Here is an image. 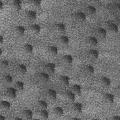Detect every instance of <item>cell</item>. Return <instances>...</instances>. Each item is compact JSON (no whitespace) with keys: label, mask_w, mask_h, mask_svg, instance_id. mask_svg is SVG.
Wrapping results in <instances>:
<instances>
[{"label":"cell","mask_w":120,"mask_h":120,"mask_svg":"<svg viewBox=\"0 0 120 120\" xmlns=\"http://www.w3.org/2000/svg\"><path fill=\"white\" fill-rule=\"evenodd\" d=\"M36 13L33 10H29L25 14V19L29 22H32L36 18Z\"/></svg>","instance_id":"11"},{"label":"cell","mask_w":120,"mask_h":120,"mask_svg":"<svg viewBox=\"0 0 120 120\" xmlns=\"http://www.w3.org/2000/svg\"><path fill=\"white\" fill-rule=\"evenodd\" d=\"M3 41H4V38H3V37L1 35V36H0V44H1L3 43Z\"/></svg>","instance_id":"38"},{"label":"cell","mask_w":120,"mask_h":120,"mask_svg":"<svg viewBox=\"0 0 120 120\" xmlns=\"http://www.w3.org/2000/svg\"><path fill=\"white\" fill-rule=\"evenodd\" d=\"M2 50L1 49H0V55H2Z\"/></svg>","instance_id":"44"},{"label":"cell","mask_w":120,"mask_h":120,"mask_svg":"<svg viewBox=\"0 0 120 120\" xmlns=\"http://www.w3.org/2000/svg\"><path fill=\"white\" fill-rule=\"evenodd\" d=\"M57 93L55 90L49 89L46 92V97L47 99L50 101H54L56 98Z\"/></svg>","instance_id":"14"},{"label":"cell","mask_w":120,"mask_h":120,"mask_svg":"<svg viewBox=\"0 0 120 120\" xmlns=\"http://www.w3.org/2000/svg\"><path fill=\"white\" fill-rule=\"evenodd\" d=\"M37 79L41 83H46L49 80V75L45 72L40 73L38 75Z\"/></svg>","instance_id":"12"},{"label":"cell","mask_w":120,"mask_h":120,"mask_svg":"<svg viewBox=\"0 0 120 120\" xmlns=\"http://www.w3.org/2000/svg\"><path fill=\"white\" fill-rule=\"evenodd\" d=\"M120 6L118 4H115V3L112 4L110 5L108 7L109 10L113 13H119L120 11Z\"/></svg>","instance_id":"25"},{"label":"cell","mask_w":120,"mask_h":120,"mask_svg":"<svg viewBox=\"0 0 120 120\" xmlns=\"http://www.w3.org/2000/svg\"><path fill=\"white\" fill-rule=\"evenodd\" d=\"M86 56L88 60L94 61L98 58V51L94 49L90 50L87 52Z\"/></svg>","instance_id":"2"},{"label":"cell","mask_w":120,"mask_h":120,"mask_svg":"<svg viewBox=\"0 0 120 120\" xmlns=\"http://www.w3.org/2000/svg\"><path fill=\"white\" fill-rule=\"evenodd\" d=\"M61 61L64 65L69 66L72 63L73 58L70 55H65L62 57Z\"/></svg>","instance_id":"16"},{"label":"cell","mask_w":120,"mask_h":120,"mask_svg":"<svg viewBox=\"0 0 120 120\" xmlns=\"http://www.w3.org/2000/svg\"><path fill=\"white\" fill-rule=\"evenodd\" d=\"M53 114L55 117H61L63 114V109L60 107H56L53 110Z\"/></svg>","instance_id":"26"},{"label":"cell","mask_w":120,"mask_h":120,"mask_svg":"<svg viewBox=\"0 0 120 120\" xmlns=\"http://www.w3.org/2000/svg\"><path fill=\"white\" fill-rule=\"evenodd\" d=\"M29 30L31 33L33 34H37L40 31V27L38 24H33L30 26Z\"/></svg>","instance_id":"24"},{"label":"cell","mask_w":120,"mask_h":120,"mask_svg":"<svg viewBox=\"0 0 120 120\" xmlns=\"http://www.w3.org/2000/svg\"><path fill=\"white\" fill-rule=\"evenodd\" d=\"M22 2L20 0H15L11 3V8L15 12H18L21 9Z\"/></svg>","instance_id":"10"},{"label":"cell","mask_w":120,"mask_h":120,"mask_svg":"<svg viewBox=\"0 0 120 120\" xmlns=\"http://www.w3.org/2000/svg\"><path fill=\"white\" fill-rule=\"evenodd\" d=\"M16 90L15 88L8 87L5 91V95L10 98H14L16 96Z\"/></svg>","instance_id":"6"},{"label":"cell","mask_w":120,"mask_h":120,"mask_svg":"<svg viewBox=\"0 0 120 120\" xmlns=\"http://www.w3.org/2000/svg\"><path fill=\"white\" fill-rule=\"evenodd\" d=\"M99 83L101 87L103 88H107L110 86L111 81L109 78L106 77H102L99 79Z\"/></svg>","instance_id":"17"},{"label":"cell","mask_w":120,"mask_h":120,"mask_svg":"<svg viewBox=\"0 0 120 120\" xmlns=\"http://www.w3.org/2000/svg\"><path fill=\"white\" fill-rule=\"evenodd\" d=\"M33 112L30 109L24 110L22 112V116L26 120H31L32 118Z\"/></svg>","instance_id":"21"},{"label":"cell","mask_w":120,"mask_h":120,"mask_svg":"<svg viewBox=\"0 0 120 120\" xmlns=\"http://www.w3.org/2000/svg\"><path fill=\"white\" fill-rule=\"evenodd\" d=\"M0 65L1 68H6L8 65V61L6 60H3L0 61Z\"/></svg>","instance_id":"37"},{"label":"cell","mask_w":120,"mask_h":120,"mask_svg":"<svg viewBox=\"0 0 120 120\" xmlns=\"http://www.w3.org/2000/svg\"><path fill=\"white\" fill-rule=\"evenodd\" d=\"M38 107L40 110H46L47 107V103L44 100H40L38 103Z\"/></svg>","instance_id":"34"},{"label":"cell","mask_w":120,"mask_h":120,"mask_svg":"<svg viewBox=\"0 0 120 120\" xmlns=\"http://www.w3.org/2000/svg\"><path fill=\"white\" fill-rule=\"evenodd\" d=\"M103 101L107 104H112L113 102L114 96L110 93H105L103 97Z\"/></svg>","instance_id":"18"},{"label":"cell","mask_w":120,"mask_h":120,"mask_svg":"<svg viewBox=\"0 0 120 120\" xmlns=\"http://www.w3.org/2000/svg\"><path fill=\"white\" fill-rule=\"evenodd\" d=\"M28 3L32 7L35 8H38L40 7L41 1L38 0H32L29 1Z\"/></svg>","instance_id":"32"},{"label":"cell","mask_w":120,"mask_h":120,"mask_svg":"<svg viewBox=\"0 0 120 120\" xmlns=\"http://www.w3.org/2000/svg\"><path fill=\"white\" fill-rule=\"evenodd\" d=\"M3 4L2 2L1 1H0V9H1L3 8Z\"/></svg>","instance_id":"40"},{"label":"cell","mask_w":120,"mask_h":120,"mask_svg":"<svg viewBox=\"0 0 120 120\" xmlns=\"http://www.w3.org/2000/svg\"><path fill=\"white\" fill-rule=\"evenodd\" d=\"M15 72L16 73L19 75H24L27 70V68L25 65L23 64L18 65L15 68Z\"/></svg>","instance_id":"19"},{"label":"cell","mask_w":120,"mask_h":120,"mask_svg":"<svg viewBox=\"0 0 120 120\" xmlns=\"http://www.w3.org/2000/svg\"><path fill=\"white\" fill-rule=\"evenodd\" d=\"M94 33L96 37L99 39H104L106 36V30L101 27L96 29Z\"/></svg>","instance_id":"4"},{"label":"cell","mask_w":120,"mask_h":120,"mask_svg":"<svg viewBox=\"0 0 120 120\" xmlns=\"http://www.w3.org/2000/svg\"><path fill=\"white\" fill-rule=\"evenodd\" d=\"M94 68L90 65H86L84 66L82 70L81 73L82 75L85 77H88L90 76L94 72Z\"/></svg>","instance_id":"1"},{"label":"cell","mask_w":120,"mask_h":120,"mask_svg":"<svg viewBox=\"0 0 120 120\" xmlns=\"http://www.w3.org/2000/svg\"><path fill=\"white\" fill-rule=\"evenodd\" d=\"M2 80L6 84H10L13 82V78L10 75H6L3 77Z\"/></svg>","instance_id":"36"},{"label":"cell","mask_w":120,"mask_h":120,"mask_svg":"<svg viewBox=\"0 0 120 120\" xmlns=\"http://www.w3.org/2000/svg\"><path fill=\"white\" fill-rule=\"evenodd\" d=\"M14 120H22V118H17V117H16V118H14Z\"/></svg>","instance_id":"42"},{"label":"cell","mask_w":120,"mask_h":120,"mask_svg":"<svg viewBox=\"0 0 120 120\" xmlns=\"http://www.w3.org/2000/svg\"><path fill=\"white\" fill-rule=\"evenodd\" d=\"M53 30L56 33L62 34L65 32V26L61 23L55 24L53 26Z\"/></svg>","instance_id":"7"},{"label":"cell","mask_w":120,"mask_h":120,"mask_svg":"<svg viewBox=\"0 0 120 120\" xmlns=\"http://www.w3.org/2000/svg\"><path fill=\"white\" fill-rule=\"evenodd\" d=\"M38 117L41 119L46 120L48 117V112L46 110H41L39 112Z\"/></svg>","instance_id":"33"},{"label":"cell","mask_w":120,"mask_h":120,"mask_svg":"<svg viewBox=\"0 0 120 120\" xmlns=\"http://www.w3.org/2000/svg\"><path fill=\"white\" fill-rule=\"evenodd\" d=\"M71 90V92H72L75 95H79L81 92V86L78 84L73 85L72 86Z\"/></svg>","instance_id":"29"},{"label":"cell","mask_w":120,"mask_h":120,"mask_svg":"<svg viewBox=\"0 0 120 120\" xmlns=\"http://www.w3.org/2000/svg\"><path fill=\"white\" fill-rule=\"evenodd\" d=\"M107 29L111 33H116L118 31V27L114 22H109L106 24Z\"/></svg>","instance_id":"15"},{"label":"cell","mask_w":120,"mask_h":120,"mask_svg":"<svg viewBox=\"0 0 120 120\" xmlns=\"http://www.w3.org/2000/svg\"><path fill=\"white\" fill-rule=\"evenodd\" d=\"M58 41L60 45L65 46L68 44L69 39L66 36H61L59 38Z\"/></svg>","instance_id":"22"},{"label":"cell","mask_w":120,"mask_h":120,"mask_svg":"<svg viewBox=\"0 0 120 120\" xmlns=\"http://www.w3.org/2000/svg\"><path fill=\"white\" fill-rule=\"evenodd\" d=\"M0 106L1 110L4 111H7L10 107V104L7 101L3 100L0 103Z\"/></svg>","instance_id":"30"},{"label":"cell","mask_w":120,"mask_h":120,"mask_svg":"<svg viewBox=\"0 0 120 120\" xmlns=\"http://www.w3.org/2000/svg\"><path fill=\"white\" fill-rule=\"evenodd\" d=\"M65 99L68 102H72L74 101L75 99V94L71 91L67 92L65 95Z\"/></svg>","instance_id":"27"},{"label":"cell","mask_w":120,"mask_h":120,"mask_svg":"<svg viewBox=\"0 0 120 120\" xmlns=\"http://www.w3.org/2000/svg\"><path fill=\"white\" fill-rule=\"evenodd\" d=\"M15 88L18 90H22L24 88V84L23 82L21 81H16L14 84Z\"/></svg>","instance_id":"35"},{"label":"cell","mask_w":120,"mask_h":120,"mask_svg":"<svg viewBox=\"0 0 120 120\" xmlns=\"http://www.w3.org/2000/svg\"><path fill=\"white\" fill-rule=\"evenodd\" d=\"M5 119V118L4 116H2L1 115H0V120H4Z\"/></svg>","instance_id":"41"},{"label":"cell","mask_w":120,"mask_h":120,"mask_svg":"<svg viewBox=\"0 0 120 120\" xmlns=\"http://www.w3.org/2000/svg\"><path fill=\"white\" fill-rule=\"evenodd\" d=\"M23 49L24 52L27 54H30L33 51V46L31 45L30 44H26L24 45L23 47Z\"/></svg>","instance_id":"31"},{"label":"cell","mask_w":120,"mask_h":120,"mask_svg":"<svg viewBox=\"0 0 120 120\" xmlns=\"http://www.w3.org/2000/svg\"><path fill=\"white\" fill-rule=\"evenodd\" d=\"M44 70L48 75L52 74L55 71V65L52 63H48L44 66Z\"/></svg>","instance_id":"8"},{"label":"cell","mask_w":120,"mask_h":120,"mask_svg":"<svg viewBox=\"0 0 120 120\" xmlns=\"http://www.w3.org/2000/svg\"><path fill=\"white\" fill-rule=\"evenodd\" d=\"M71 120H79V119L76 118H71Z\"/></svg>","instance_id":"43"},{"label":"cell","mask_w":120,"mask_h":120,"mask_svg":"<svg viewBox=\"0 0 120 120\" xmlns=\"http://www.w3.org/2000/svg\"><path fill=\"white\" fill-rule=\"evenodd\" d=\"M71 111L76 114L81 113L82 110V105L80 103H75L72 105L71 107Z\"/></svg>","instance_id":"9"},{"label":"cell","mask_w":120,"mask_h":120,"mask_svg":"<svg viewBox=\"0 0 120 120\" xmlns=\"http://www.w3.org/2000/svg\"><path fill=\"white\" fill-rule=\"evenodd\" d=\"M112 119L113 120H120V118L119 116H115Z\"/></svg>","instance_id":"39"},{"label":"cell","mask_w":120,"mask_h":120,"mask_svg":"<svg viewBox=\"0 0 120 120\" xmlns=\"http://www.w3.org/2000/svg\"><path fill=\"white\" fill-rule=\"evenodd\" d=\"M73 19L77 23H82L85 21L86 15L83 12H77L73 15Z\"/></svg>","instance_id":"3"},{"label":"cell","mask_w":120,"mask_h":120,"mask_svg":"<svg viewBox=\"0 0 120 120\" xmlns=\"http://www.w3.org/2000/svg\"><path fill=\"white\" fill-rule=\"evenodd\" d=\"M25 32V29L22 26H17L15 29V34L19 36L23 35Z\"/></svg>","instance_id":"28"},{"label":"cell","mask_w":120,"mask_h":120,"mask_svg":"<svg viewBox=\"0 0 120 120\" xmlns=\"http://www.w3.org/2000/svg\"><path fill=\"white\" fill-rule=\"evenodd\" d=\"M96 12V8L92 6H88L86 7L85 9V15L89 16H92L95 14Z\"/></svg>","instance_id":"20"},{"label":"cell","mask_w":120,"mask_h":120,"mask_svg":"<svg viewBox=\"0 0 120 120\" xmlns=\"http://www.w3.org/2000/svg\"><path fill=\"white\" fill-rule=\"evenodd\" d=\"M58 83L60 86L66 87L69 85V79L66 75H61L58 78Z\"/></svg>","instance_id":"5"},{"label":"cell","mask_w":120,"mask_h":120,"mask_svg":"<svg viewBox=\"0 0 120 120\" xmlns=\"http://www.w3.org/2000/svg\"><path fill=\"white\" fill-rule=\"evenodd\" d=\"M47 52L50 56H54L57 54V48L54 46H50L48 47L47 49Z\"/></svg>","instance_id":"23"},{"label":"cell","mask_w":120,"mask_h":120,"mask_svg":"<svg viewBox=\"0 0 120 120\" xmlns=\"http://www.w3.org/2000/svg\"><path fill=\"white\" fill-rule=\"evenodd\" d=\"M85 43L89 47H94L98 44V40L94 37H89L86 39Z\"/></svg>","instance_id":"13"}]
</instances>
